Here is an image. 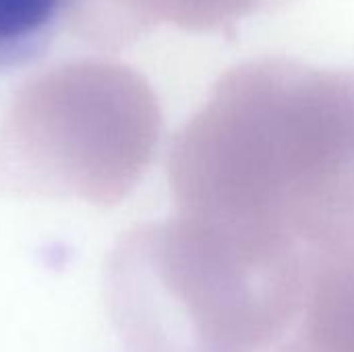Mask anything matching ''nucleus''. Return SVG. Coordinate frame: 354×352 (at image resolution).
<instances>
[{
	"label": "nucleus",
	"instance_id": "2",
	"mask_svg": "<svg viewBox=\"0 0 354 352\" xmlns=\"http://www.w3.org/2000/svg\"><path fill=\"white\" fill-rule=\"evenodd\" d=\"M290 0H164L176 21L197 29H224L241 19L282 6Z\"/></svg>",
	"mask_w": 354,
	"mask_h": 352
},
{
	"label": "nucleus",
	"instance_id": "1",
	"mask_svg": "<svg viewBox=\"0 0 354 352\" xmlns=\"http://www.w3.org/2000/svg\"><path fill=\"white\" fill-rule=\"evenodd\" d=\"M75 0H0V73L37 62L58 39Z\"/></svg>",
	"mask_w": 354,
	"mask_h": 352
}]
</instances>
